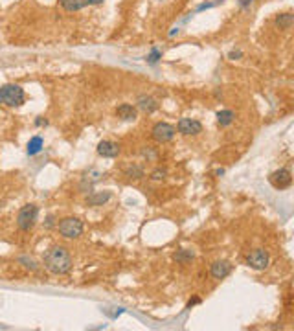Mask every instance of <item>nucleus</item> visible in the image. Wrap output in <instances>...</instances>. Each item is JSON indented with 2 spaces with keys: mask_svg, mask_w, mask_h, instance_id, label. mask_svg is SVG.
Instances as JSON below:
<instances>
[{
  "mask_svg": "<svg viewBox=\"0 0 294 331\" xmlns=\"http://www.w3.org/2000/svg\"><path fill=\"white\" fill-rule=\"evenodd\" d=\"M158 59H160V52H158L157 48H155V50H153V52H151V55L149 57H147V61H149L151 65H155V63H157Z\"/></svg>",
  "mask_w": 294,
  "mask_h": 331,
  "instance_id": "21",
  "label": "nucleus"
},
{
  "mask_svg": "<svg viewBox=\"0 0 294 331\" xmlns=\"http://www.w3.org/2000/svg\"><path fill=\"white\" fill-rule=\"evenodd\" d=\"M116 114L122 118V120H134V118H136V109L129 103H124L118 107Z\"/></svg>",
  "mask_w": 294,
  "mask_h": 331,
  "instance_id": "12",
  "label": "nucleus"
},
{
  "mask_svg": "<svg viewBox=\"0 0 294 331\" xmlns=\"http://www.w3.org/2000/svg\"><path fill=\"white\" fill-rule=\"evenodd\" d=\"M125 175L129 177V179H142L144 177V169H142V166H131V168L125 169Z\"/></svg>",
  "mask_w": 294,
  "mask_h": 331,
  "instance_id": "19",
  "label": "nucleus"
},
{
  "mask_svg": "<svg viewBox=\"0 0 294 331\" xmlns=\"http://www.w3.org/2000/svg\"><path fill=\"white\" fill-rule=\"evenodd\" d=\"M103 0H90V6H96V4H101Z\"/></svg>",
  "mask_w": 294,
  "mask_h": 331,
  "instance_id": "24",
  "label": "nucleus"
},
{
  "mask_svg": "<svg viewBox=\"0 0 294 331\" xmlns=\"http://www.w3.org/2000/svg\"><path fill=\"white\" fill-rule=\"evenodd\" d=\"M241 55H243V53L239 52V50H232V52L228 53V57L232 59V61H235V59H239V57H241Z\"/></svg>",
  "mask_w": 294,
  "mask_h": 331,
  "instance_id": "22",
  "label": "nucleus"
},
{
  "mask_svg": "<svg viewBox=\"0 0 294 331\" xmlns=\"http://www.w3.org/2000/svg\"><path fill=\"white\" fill-rule=\"evenodd\" d=\"M59 4L66 11H79L83 7L90 6V0H59Z\"/></svg>",
  "mask_w": 294,
  "mask_h": 331,
  "instance_id": "11",
  "label": "nucleus"
},
{
  "mask_svg": "<svg viewBox=\"0 0 294 331\" xmlns=\"http://www.w3.org/2000/svg\"><path fill=\"white\" fill-rule=\"evenodd\" d=\"M293 20L294 17L291 13H281L276 17V26L280 28V30H289V28L293 26Z\"/></svg>",
  "mask_w": 294,
  "mask_h": 331,
  "instance_id": "14",
  "label": "nucleus"
},
{
  "mask_svg": "<svg viewBox=\"0 0 294 331\" xmlns=\"http://www.w3.org/2000/svg\"><path fill=\"white\" fill-rule=\"evenodd\" d=\"M166 175H168V171H166V169H157V171H153V173H151V179H153V181H162Z\"/></svg>",
  "mask_w": 294,
  "mask_h": 331,
  "instance_id": "20",
  "label": "nucleus"
},
{
  "mask_svg": "<svg viewBox=\"0 0 294 331\" xmlns=\"http://www.w3.org/2000/svg\"><path fill=\"white\" fill-rule=\"evenodd\" d=\"M232 271V265H230L228 261H215L213 265H211V276L215 280H222L226 278Z\"/></svg>",
  "mask_w": 294,
  "mask_h": 331,
  "instance_id": "10",
  "label": "nucleus"
},
{
  "mask_svg": "<svg viewBox=\"0 0 294 331\" xmlns=\"http://www.w3.org/2000/svg\"><path fill=\"white\" fill-rule=\"evenodd\" d=\"M178 133H182L184 137H195L199 133H203V124L191 118H182L178 122Z\"/></svg>",
  "mask_w": 294,
  "mask_h": 331,
  "instance_id": "8",
  "label": "nucleus"
},
{
  "mask_svg": "<svg viewBox=\"0 0 294 331\" xmlns=\"http://www.w3.org/2000/svg\"><path fill=\"white\" fill-rule=\"evenodd\" d=\"M268 181L276 189H287L293 184V177H291V171L287 168H281L268 177Z\"/></svg>",
  "mask_w": 294,
  "mask_h": 331,
  "instance_id": "6",
  "label": "nucleus"
},
{
  "mask_svg": "<svg viewBox=\"0 0 294 331\" xmlns=\"http://www.w3.org/2000/svg\"><path fill=\"white\" fill-rule=\"evenodd\" d=\"M153 138L157 140L158 143H166L169 142V140H173V137H175V127L171 124H168V122H160V124H157L155 127H153Z\"/></svg>",
  "mask_w": 294,
  "mask_h": 331,
  "instance_id": "5",
  "label": "nucleus"
},
{
  "mask_svg": "<svg viewBox=\"0 0 294 331\" xmlns=\"http://www.w3.org/2000/svg\"><path fill=\"white\" fill-rule=\"evenodd\" d=\"M140 107L145 110V112H153V110H157V101L153 99V97H145V96H142L140 97Z\"/></svg>",
  "mask_w": 294,
  "mask_h": 331,
  "instance_id": "17",
  "label": "nucleus"
},
{
  "mask_svg": "<svg viewBox=\"0 0 294 331\" xmlns=\"http://www.w3.org/2000/svg\"><path fill=\"white\" fill-rule=\"evenodd\" d=\"M37 217H39V210L35 204H26V206L20 208L19 215H17V225H19L20 230H32L35 227V223H37Z\"/></svg>",
  "mask_w": 294,
  "mask_h": 331,
  "instance_id": "4",
  "label": "nucleus"
},
{
  "mask_svg": "<svg viewBox=\"0 0 294 331\" xmlns=\"http://www.w3.org/2000/svg\"><path fill=\"white\" fill-rule=\"evenodd\" d=\"M98 153L101 156H107V158H114L120 153V145L116 142H111V140H103V142L98 143Z\"/></svg>",
  "mask_w": 294,
  "mask_h": 331,
  "instance_id": "9",
  "label": "nucleus"
},
{
  "mask_svg": "<svg viewBox=\"0 0 294 331\" xmlns=\"http://www.w3.org/2000/svg\"><path fill=\"white\" fill-rule=\"evenodd\" d=\"M24 91L20 89L19 85H2L0 87V103L7 105V107H20L24 103Z\"/></svg>",
  "mask_w": 294,
  "mask_h": 331,
  "instance_id": "2",
  "label": "nucleus"
},
{
  "mask_svg": "<svg viewBox=\"0 0 294 331\" xmlns=\"http://www.w3.org/2000/svg\"><path fill=\"white\" fill-rule=\"evenodd\" d=\"M111 199V193L109 191H99V193H92L86 202H88V206H101L105 202Z\"/></svg>",
  "mask_w": 294,
  "mask_h": 331,
  "instance_id": "13",
  "label": "nucleus"
},
{
  "mask_svg": "<svg viewBox=\"0 0 294 331\" xmlns=\"http://www.w3.org/2000/svg\"><path fill=\"white\" fill-rule=\"evenodd\" d=\"M234 118H235V114L232 112V110H219V112H217V122H219V125H222V127H226V125L232 124Z\"/></svg>",
  "mask_w": 294,
  "mask_h": 331,
  "instance_id": "15",
  "label": "nucleus"
},
{
  "mask_svg": "<svg viewBox=\"0 0 294 331\" xmlns=\"http://www.w3.org/2000/svg\"><path fill=\"white\" fill-rule=\"evenodd\" d=\"M173 258H175V261H178V263H190V261L193 260V252H191V250H178Z\"/></svg>",
  "mask_w": 294,
  "mask_h": 331,
  "instance_id": "18",
  "label": "nucleus"
},
{
  "mask_svg": "<svg viewBox=\"0 0 294 331\" xmlns=\"http://www.w3.org/2000/svg\"><path fill=\"white\" fill-rule=\"evenodd\" d=\"M195 304H199V298H193L190 302V304H188V307H191V305H195Z\"/></svg>",
  "mask_w": 294,
  "mask_h": 331,
  "instance_id": "23",
  "label": "nucleus"
},
{
  "mask_svg": "<svg viewBox=\"0 0 294 331\" xmlns=\"http://www.w3.org/2000/svg\"><path fill=\"white\" fill-rule=\"evenodd\" d=\"M247 263H249L252 269H255V271H263V269H267L268 265V252L265 248H255V250H252V252L249 254Z\"/></svg>",
  "mask_w": 294,
  "mask_h": 331,
  "instance_id": "7",
  "label": "nucleus"
},
{
  "mask_svg": "<svg viewBox=\"0 0 294 331\" xmlns=\"http://www.w3.org/2000/svg\"><path fill=\"white\" fill-rule=\"evenodd\" d=\"M239 2H241V6H249L252 0H239Z\"/></svg>",
  "mask_w": 294,
  "mask_h": 331,
  "instance_id": "25",
  "label": "nucleus"
},
{
  "mask_svg": "<svg viewBox=\"0 0 294 331\" xmlns=\"http://www.w3.org/2000/svg\"><path fill=\"white\" fill-rule=\"evenodd\" d=\"M42 149V138L41 137H33L30 142H28V155H37L39 151Z\"/></svg>",
  "mask_w": 294,
  "mask_h": 331,
  "instance_id": "16",
  "label": "nucleus"
},
{
  "mask_svg": "<svg viewBox=\"0 0 294 331\" xmlns=\"http://www.w3.org/2000/svg\"><path fill=\"white\" fill-rule=\"evenodd\" d=\"M44 267L53 274H66L72 269V258L65 247H52L44 254Z\"/></svg>",
  "mask_w": 294,
  "mask_h": 331,
  "instance_id": "1",
  "label": "nucleus"
},
{
  "mask_svg": "<svg viewBox=\"0 0 294 331\" xmlns=\"http://www.w3.org/2000/svg\"><path fill=\"white\" fill-rule=\"evenodd\" d=\"M57 230L66 239H76L83 234V223L78 217H65L57 223Z\"/></svg>",
  "mask_w": 294,
  "mask_h": 331,
  "instance_id": "3",
  "label": "nucleus"
}]
</instances>
